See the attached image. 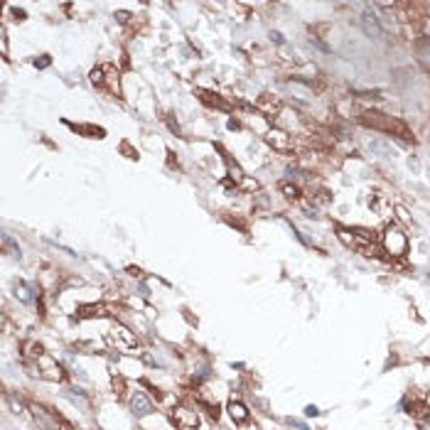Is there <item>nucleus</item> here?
Instances as JSON below:
<instances>
[{
	"label": "nucleus",
	"instance_id": "1",
	"mask_svg": "<svg viewBox=\"0 0 430 430\" xmlns=\"http://www.w3.org/2000/svg\"><path fill=\"white\" fill-rule=\"evenodd\" d=\"M362 123L364 126H372V128H376V130H388V133H396V136H401V138H410V133H408V128L403 126L401 120H396V118H391V116H384L378 114V111H366V114L362 116Z\"/></svg>",
	"mask_w": 430,
	"mask_h": 430
},
{
	"label": "nucleus",
	"instance_id": "2",
	"mask_svg": "<svg viewBox=\"0 0 430 430\" xmlns=\"http://www.w3.org/2000/svg\"><path fill=\"white\" fill-rule=\"evenodd\" d=\"M108 340L118 352H126V354H133V349H138V337L136 332H130L128 327L123 324H114L111 332H108Z\"/></svg>",
	"mask_w": 430,
	"mask_h": 430
},
{
	"label": "nucleus",
	"instance_id": "3",
	"mask_svg": "<svg viewBox=\"0 0 430 430\" xmlns=\"http://www.w3.org/2000/svg\"><path fill=\"white\" fill-rule=\"evenodd\" d=\"M28 410L32 413V418L37 420V426L42 430H62L59 428V418L50 410V408H44V406H40V403H28Z\"/></svg>",
	"mask_w": 430,
	"mask_h": 430
},
{
	"label": "nucleus",
	"instance_id": "4",
	"mask_svg": "<svg viewBox=\"0 0 430 430\" xmlns=\"http://www.w3.org/2000/svg\"><path fill=\"white\" fill-rule=\"evenodd\" d=\"M172 423L180 430H194L200 426V416L194 408H187V406H177L172 408Z\"/></svg>",
	"mask_w": 430,
	"mask_h": 430
},
{
	"label": "nucleus",
	"instance_id": "5",
	"mask_svg": "<svg viewBox=\"0 0 430 430\" xmlns=\"http://www.w3.org/2000/svg\"><path fill=\"white\" fill-rule=\"evenodd\" d=\"M37 376L50 378V381H64V378H66V372L62 369V364H57L52 356L44 354V356L37 362Z\"/></svg>",
	"mask_w": 430,
	"mask_h": 430
},
{
	"label": "nucleus",
	"instance_id": "6",
	"mask_svg": "<svg viewBox=\"0 0 430 430\" xmlns=\"http://www.w3.org/2000/svg\"><path fill=\"white\" fill-rule=\"evenodd\" d=\"M128 406H130V410H133L136 418H145V416H150V413L155 410L152 401L145 396L143 391H133V394L128 396Z\"/></svg>",
	"mask_w": 430,
	"mask_h": 430
},
{
	"label": "nucleus",
	"instance_id": "7",
	"mask_svg": "<svg viewBox=\"0 0 430 430\" xmlns=\"http://www.w3.org/2000/svg\"><path fill=\"white\" fill-rule=\"evenodd\" d=\"M362 30H364V34L372 37V40H381V37H384V28H381V22H378V15L374 12L372 8H366V10L362 12Z\"/></svg>",
	"mask_w": 430,
	"mask_h": 430
},
{
	"label": "nucleus",
	"instance_id": "8",
	"mask_svg": "<svg viewBox=\"0 0 430 430\" xmlns=\"http://www.w3.org/2000/svg\"><path fill=\"white\" fill-rule=\"evenodd\" d=\"M266 143L270 145L273 150H278V152H290L292 150V138L288 136L286 130H278V128H270L266 133Z\"/></svg>",
	"mask_w": 430,
	"mask_h": 430
},
{
	"label": "nucleus",
	"instance_id": "9",
	"mask_svg": "<svg viewBox=\"0 0 430 430\" xmlns=\"http://www.w3.org/2000/svg\"><path fill=\"white\" fill-rule=\"evenodd\" d=\"M384 246L386 251H391L394 256H401L406 251V236L398 229H388L386 231V238H384Z\"/></svg>",
	"mask_w": 430,
	"mask_h": 430
},
{
	"label": "nucleus",
	"instance_id": "10",
	"mask_svg": "<svg viewBox=\"0 0 430 430\" xmlns=\"http://www.w3.org/2000/svg\"><path fill=\"white\" fill-rule=\"evenodd\" d=\"M256 108L258 111H263L266 116H278L280 114V108H283V104H280V98L278 96H270V94H260L256 101Z\"/></svg>",
	"mask_w": 430,
	"mask_h": 430
},
{
	"label": "nucleus",
	"instance_id": "11",
	"mask_svg": "<svg viewBox=\"0 0 430 430\" xmlns=\"http://www.w3.org/2000/svg\"><path fill=\"white\" fill-rule=\"evenodd\" d=\"M226 410H229L231 420H234L236 426H244V423H248V418H251L248 408H246V406H244L241 401H234V398L229 401V406H226Z\"/></svg>",
	"mask_w": 430,
	"mask_h": 430
},
{
	"label": "nucleus",
	"instance_id": "12",
	"mask_svg": "<svg viewBox=\"0 0 430 430\" xmlns=\"http://www.w3.org/2000/svg\"><path fill=\"white\" fill-rule=\"evenodd\" d=\"M20 349H22V359H25V362H34V364H37V362L44 356V349H42V344H37L34 340L22 342V346H20Z\"/></svg>",
	"mask_w": 430,
	"mask_h": 430
},
{
	"label": "nucleus",
	"instance_id": "13",
	"mask_svg": "<svg viewBox=\"0 0 430 430\" xmlns=\"http://www.w3.org/2000/svg\"><path fill=\"white\" fill-rule=\"evenodd\" d=\"M369 150L376 152V155H381V158H394V155H396V150L386 143V140H381V138L372 140V143H369Z\"/></svg>",
	"mask_w": 430,
	"mask_h": 430
},
{
	"label": "nucleus",
	"instance_id": "14",
	"mask_svg": "<svg viewBox=\"0 0 430 430\" xmlns=\"http://www.w3.org/2000/svg\"><path fill=\"white\" fill-rule=\"evenodd\" d=\"M416 50H418V59H420V64H423L426 69H430V42L428 40H420V42L416 44Z\"/></svg>",
	"mask_w": 430,
	"mask_h": 430
},
{
	"label": "nucleus",
	"instance_id": "15",
	"mask_svg": "<svg viewBox=\"0 0 430 430\" xmlns=\"http://www.w3.org/2000/svg\"><path fill=\"white\" fill-rule=\"evenodd\" d=\"M104 88L111 91V94H118V72H114V66H106V82H104Z\"/></svg>",
	"mask_w": 430,
	"mask_h": 430
},
{
	"label": "nucleus",
	"instance_id": "16",
	"mask_svg": "<svg viewBox=\"0 0 430 430\" xmlns=\"http://www.w3.org/2000/svg\"><path fill=\"white\" fill-rule=\"evenodd\" d=\"M200 96H202V101L204 104H209V106H216V108H226V104L216 96V94H209V91H200Z\"/></svg>",
	"mask_w": 430,
	"mask_h": 430
},
{
	"label": "nucleus",
	"instance_id": "17",
	"mask_svg": "<svg viewBox=\"0 0 430 430\" xmlns=\"http://www.w3.org/2000/svg\"><path fill=\"white\" fill-rule=\"evenodd\" d=\"M15 295L22 300V302H32V295H30V286H25L22 280L15 283Z\"/></svg>",
	"mask_w": 430,
	"mask_h": 430
},
{
	"label": "nucleus",
	"instance_id": "18",
	"mask_svg": "<svg viewBox=\"0 0 430 430\" xmlns=\"http://www.w3.org/2000/svg\"><path fill=\"white\" fill-rule=\"evenodd\" d=\"M91 82L98 86V88H104V82H106V66H96V69L91 72Z\"/></svg>",
	"mask_w": 430,
	"mask_h": 430
},
{
	"label": "nucleus",
	"instance_id": "19",
	"mask_svg": "<svg viewBox=\"0 0 430 430\" xmlns=\"http://www.w3.org/2000/svg\"><path fill=\"white\" fill-rule=\"evenodd\" d=\"M2 248H8V251H10V256H18V258H20V246H18V244H15V241H12L8 234L2 236Z\"/></svg>",
	"mask_w": 430,
	"mask_h": 430
},
{
	"label": "nucleus",
	"instance_id": "20",
	"mask_svg": "<svg viewBox=\"0 0 430 430\" xmlns=\"http://www.w3.org/2000/svg\"><path fill=\"white\" fill-rule=\"evenodd\" d=\"M283 192H286V197L288 200H298V187H292V184H283Z\"/></svg>",
	"mask_w": 430,
	"mask_h": 430
},
{
	"label": "nucleus",
	"instance_id": "21",
	"mask_svg": "<svg viewBox=\"0 0 430 430\" xmlns=\"http://www.w3.org/2000/svg\"><path fill=\"white\" fill-rule=\"evenodd\" d=\"M270 40H273L276 44H286V37H283L280 32H270Z\"/></svg>",
	"mask_w": 430,
	"mask_h": 430
},
{
	"label": "nucleus",
	"instance_id": "22",
	"mask_svg": "<svg viewBox=\"0 0 430 430\" xmlns=\"http://www.w3.org/2000/svg\"><path fill=\"white\" fill-rule=\"evenodd\" d=\"M305 413H308V416H312V418H315V416H320V410H317L315 406H308V408H305Z\"/></svg>",
	"mask_w": 430,
	"mask_h": 430
}]
</instances>
